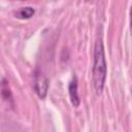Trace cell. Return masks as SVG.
Masks as SVG:
<instances>
[{
    "instance_id": "6da1fadb",
    "label": "cell",
    "mask_w": 132,
    "mask_h": 132,
    "mask_svg": "<svg viewBox=\"0 0 132 132\" xmlns=\"http://www.w3.org/2000/svg\"><path fill=\"white\" fill-rule=\"evenodd\" d=\"M106 60L104 54V47L101 39H98L94 47V63L92 69L93 85L97 94H100L103 91L105 80H106Z\"/></svg>"
},
{
    "instance_id": "7a4b0ae2",
    "label": "cell",
    "mask_w": 132,
    "mask_h": 132,
    "mask_svg": "<svg viewBox=\"0 0 132 132\" xmlns=\"http://www.w3.org/2000/svg\"><path fill=\"white\" fill-rule=\"evenodd\" d=\"M34 90L40 99H44L48 90V79L40 72H36L34 76Z\"/></svg>"
},
{
    "instance_id": "3957f363",
    "label": "cell",
    "mask_w": 132,
    "mask_h": 132,
    "mask_svg": "<svg viewBox=\"0 0 132 132\" xmlns=\"http://www.w3.org/2000/svg\"><path fill=\"white\" fill-rule=\"evenodd\" d=\"M68 91H69V96L72 105L77 107L79 105V97H78V92H77V79L75 76L72 77V79L69 82L68 86Z\"/></svg>"
},
{
    "instance_id": "277c9868",
    "label": "cell",
    "mask_w": 132,
    "mask_h": 132,
    "mask_svg": "<svg viewBox=\"0 0 132 132\" xmlns=\"http://www.w3.org/2000/svg\"><path fill=\"white\" fill-rule=\"evenodd\" d=\"M34 12H35V10L32 8V7H23V8H21L16 13H15V15L18 16V18H20V19H29V18H31L33 14H34Z\"/></svg>"
},
{
    "instance_id": "5b68a950",
    "label": "cell",
    "mask_w": 132,
    "mask_h": 132,
    "mask_svg": "<svg viewBox=\"0 0 132 132\" xmlns=\"http://www.w3.org/2000/svg\"><path fill=\"white\" fill-rule=\"evenodd\" d=\"M2 97L5 100H10L11 99V93H10L8 84L6 82V80L4 78L2 79Z\"/></svg>"
},
{
    "instance_id": "8992f818",
    "label": "cell",
    "mask_w": 132,
    "mask_h": 132,
    "mask_svg": "<svg viewBox=\"0 0 132 132\" xmlns=\"http://www.w3.org/2000/svg\"><path fill=\"white\" fill-rule=\"evenodd\" d=\"M130 32L132 34V6L130 8Z\"/></svg>"
}]
</instances>
